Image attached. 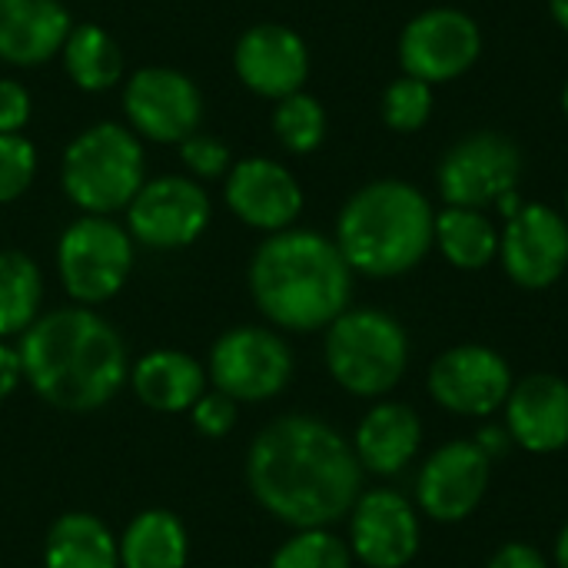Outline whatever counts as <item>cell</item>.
<instances>
[{"label":"cell","instance_id":"obj_1","mask_svg":"<svg viewBox=\"0 0 568 568\" xmlns=\"http://www.w3.org/2000/svg\"><path fill=\"white\" fill-rule=\"evenodd\" d=\"M246 483L276 523L290 529H329L363 496V466L353 443L329 423L280 416L250 443Z\"/></svg>","mask_w":568,"mask_h":568},{"label":"cell","instance_id":"obj_2","mask_svg":"<svg viewBox=\"0 0 568 568\" xmlns=\"http://www.w3.org/2000/svg\"><path fill=\"white\" fill-rule=\"evenodd\" d=\"M17 353L30 389L60 413H97L130 383L120 333L90 306L37 316Z\"/></svg>","mask_w":568,"mask_h":568},{"label":"cell","instance_id":"obj_3","mask_svg":"<svg viewBox=\"0 0 568 568\" xmlns=\"http://www.w3.org/2000/svg\"><path fill=\"white\" fill-rule=\"evenodd\" d=\"M353 270L339 246L316 230L266 236L250 260V293L276 329L316 333L349 310Z\"/></svg>","mask_w":568,"mask_h":568},{"label":"cell","instance_id":"obj_4","mask_svg":"<svg viewBox=\"0 0 568 568\" xmlns=\"http://www.w3.org/2000/svg\"><path fill=\"white\" fill-rule=\"evenodd\" d=\"M333 243L359 276H403L436 246V206L406 180H373L343 203Z\"/></svg>","mask_w":568,"mask_h":568},{"label":"cell","instance_id":"obj_5","mask_svg":"<svg viewBox=\"0 0 568 568\" xmlns=\"http://www.w3.org/2000/svg\"><path fill=\"white\" fill-rule=\"evenodd\" d=\"M60 183L67 200L87 216L126 210L146 183L140 136L120 123H97L77 133L63 150Z\"/></svg>","mask_w":568,"mask_h":568},{"label":"cell","instance_id":"obj_6","mask_svg":"<svg viewBox=\"0 0 568 568\" xmlns=\"http://www.w3.org/2000/svg\"><path fill=\"white\" fill-rule=\"evenodd\" d=\"M326 369L353 396L379 399L406 373L409 336L383 310H346L326 326Z\"/></svg>","mask_w":568,"mask_h":568},{"label":"cell","instance_id":"obj_7","mask_svg":"<svg viewBox=\"0 0 568 568\" xmlns=\"http://www.w3.org/2000/svg\"><path fill=\"white\" fill-rule=\"evenodd\" d=\"M57 273L77 306L113 300L133 273V236L110 216L73 220L57 243Z\"/></svg>","mask_w":568,"mask_h":568},{"label":"cell","instance_id":"obj_8","mask_svg":"<svg viewBox=\"0 0 568 568\" xmlns=\"http://www.w3.org/2000/svg\"><path fill=\"white\" fill-rule=\"evenodd\" d=\"M206 379L236 403H266L290 386L293 353L276 329L233 326L210 346Z\"/></svg>","mask_w":568,"mask_h":568},{"label":"cell","instance_id":"obj_9","mask_svg":"<svg viewBox=\"0 0 568 568\" xmlns=\"http://www.w3.org/2000/svg\"><path fill=\"white\" fill-rule=\"evenodd\" d=\"M523 153L519 146L496 130H476L453 143L436 166V186L446 206L486 210L496 206L506 193L519 190Z\"/></svg>","mask_w":568,"mask_h":568},{"label":"cell","instance_id":"obj_10","mask_svg":"<svg viewBox=\"0 0 568 568\" xmlns=\"http://www.w3.org/2000/svg\"><path fill=\"white\" fill-rule=\"evenodd\" d=\"M483 53L479 23L459 7H429L399 33V67L433 87L466 77Z\"/></svg>","mask_w":568,"mask_h":568},{"label":"cell","instance_id":"obj_11","mask_svg":"<svg viewBox=\"0 0 568 568\" xmlns=\"http://www.w3.org/2000/svg\"><path fill=\"white\" fill-rule=\"evenodd\" d=\"M213 206L206 190L190 176H156L140 186L126 206V233L150 250L193 246L210 226Z\"/></svg>","mask_w":568,"mask_h":568},{"label":"cell","instance_id":"obj_12","mask_svg":"<svg viewBox=\"0 0 568 568\" xmlns=\"http://www.w3.org/2000/svg\"><path fill=\"white\" fill-rule=\"evenodd\" d=\"M123 113L136 136L180 146L203 123V93L173 67H140L123 87Z\"/></svg>","mask_w":568,"mask_h":568},{"label":"cell","instance_id":"obj_13","mask_svg":"<svg viewBox=\"0 0 568 568\" xmlns=\"http://www.w3.org/2000/svg\"><path fill=\"white\" fill-rule=\"evenodd\" d=\"M429 396L453 416H493L513 393L509 363L479 343H463L439 353L429 366Z\"/></svg>","mask_w":568,"mask_h":568},{"label":"cell","instance_id":"obj_14","mask_svg":"<svg viewBox=\"0 0 568 568\" xmlns=\"http://www.w3.org/2000/svg\"><path fill=\"white\" fill-rule=\"evenodd\" d=\"M499 260L506 276L523 290H549L568 270L566 213L546 203H523L499 230Z\"/></svg>","mask_w":568,"mask_h":568},{"label":"cell","instance_id":"obj_15","mask_svg":"<svg viewBox=\"0 0 568 568\" xmlns=\"http://www.w3.org/2000/svg\"><path fill=\"white\" fill-rule=\"evenodd\" d=\"M489 479L493 459L476 446V439L446 443L423 463L416 476V506L436 523H463L483 506Z\"/></svg>","mask_w":568,"mask_h":568},{"label":"cell","instance_id":"obj_16","mask_svg":"<svg viewBox=\"0 0 568 568\" xmlns=\"http://www.w3.org/2000/svg\"><path fill=\"white\" fill-rule=\"evenodd\" d=\"M419 536V509L396 489H369L349 513V552L366 568H406Z\"/></svg>","mask_w":568,"mask_h":568},{"label":"cell","instance_id":"obj_17","mask_svg":"<svg viewBox=\"0 0 568 568\" xmlns=\"http://www.w3.org/2000/svg\"><path fill=\"white\" fill-rule=\"evenodd\" d=\"M223 200L230 213L266 236L290 230L303 213V186L283 163L270 156H246L230 166Z\"/></svg>","mask_w":568,"mask_h":568},{"label":"cell","instance_id":"obj_18","mask_svg":"<svg viewBox=\"0 0 568 568\" xmlns=\"http://www.w3.org/2000/svg\"><path fill=\"white\" fill-rule=\"evenodd\" d=\"M233 70L256 97L283 100L303 90L310 77V50L286 23H253L233 47Z\"/></svg>","mask_w":568,"mask_h":568},{"label":"cell","instance_id":"obj_19","mask_svg":"<svg viewBox=\"0 0 568 568\" xmlns=\"http://www.w3.org/2000/svg\"><path fill=\"white\" fill-rule=\"evenodd\" d=\"M503 409L513 446L536 456H549L568 446V383L562 376L532 373L513 383Z\"/></svg>","mask_w":568,"mask_h":568},{"label":"cell","instance_id":"obj_20","mask_svg":"<svg viewBox=\"0 0 568 568\" xmlns=\"http://www.w3.org/2000/svg\"><path fill=\"white\" fill-rule=\"evenodd\" d=\"M73 20L60 0H0V60L37 67L57 57Z\"/></svg>","mask_w":568,"mask_h":568},{"label":"cell","instance_id":"obj_21","mask_svg":"<svg viewBox=\"0 0 568 568\" xmlns=\"http://www.w3.org/2000/svg\"><path fill=\"white\" fill-rule=\"evenodd\" d=\"M206 366H200L183 349H150L130 369V386L136 399L163 416L190 413L206 393Z\"/></svg>","mask_w":568,"mask_h":568},{"label":"cell","instance_id":"obj_22","mask_svg":"<svg viewBox=\"0 0 568 568\" xmlns=\"http://www.w3.org/2000/svg\"><path fill=\"white\" fill-rule=\"evenodd\" d=\"M419 443H423V423L409 406L376 403L356 426L353 453L363 469L376 476H396L416 459Z\"/></svg>","mask_w":568,"mask_h":568},{"label":"cell","instance_id":"obj_23","mask_svg":"<svg viewBox=\"0 0 568 568\" xmlns=\"http://www.w3.org/2000/svg\"><path fill=\"white\" fill-rule=\"evenodd\" d=\"M43 568H120L116 536L93 513H63L47 532Z\"/></svg>","mask_w":568,"mask_h":568},{"label":"cell","instance_id":"obj_24","mask_svg":"<svg viewBox=\"0 0 568 568\" xmlns=\"http://www.w3.org/2000/svg\"><path fill=\"white\" fill-rule=\"evenodd\" d=\"M120 568H186L190 536L170 509H143L116 539Z\"/></svg>","mask_w":568,"mask_h":568},{"label":"cell","instance_id":"obj_25","mask_svg":"<svg viewBox=\"0 0 568 568\" xmlns=\"http://www.w3.org/2000/svg\"><path fill=\"white\" fill-rule=\"evenodd\" d=\"M436 246L456 270H486L499 256V226L486 210L446 206L436 213Z\"/></svg>","mask_w":568,"mask_h":568},{"label":"cell","instance_id":"obj_26","mask_svg":"<svg viewBox=\"0 0 568 568\" xmlns=\"http://www.w3.org/2000/svg\"><path fill=\"white\" fill-rule=\"evenodd\" d=\"M60 57L67 77L87 93L110 90L123 77V53L116 40L97 23H73Z\"/></svg>","mask_w":568,"mask_h":568},{"label":"cell","instance_id":"obj_27","mask_svg":"<svg viewBox=\"0 0 568 568\" xmlns=\"http://www.w3.org/2000/svg\"><path fill=\"white\" fill-rule=\"evenodd\" d=\"M43 303L40 266L20 250H0V339L27 333Z\"/></svg>","mask_w":568,"mask_h":568},{"label":"cell","instance_id":"obj_28","mask_svg":"<svg viewBox=\"0 0 568 568\" xmlns=\"http://www.w3.org/2000/svg\"><path fill=\"white\" fill-rule=\"evenodd\" d=\"M273 133L276 140L283 143V150L290 153H313L323 146L326 140V110L316 97L310 93H293V97H283L276 100V110H273Z\"/></svg>","mask_w":568,"mask_h":568},{"label":"cell","instance_id":"obj_29","mask_svg":"<svg viewBox=\"0 0 568 568\" xmlns=\"http://www.w3.org/2000/svg\"><path fill=\"white\" fill-rule=\"evenodd\" d=\"M349 542L333 529H296L270 559V568H353Z\"/></svg>","mask_w":568,"mask_h":568},{"label":"cell","instance_id":"obj_30","mask_svg":"<svg viewBox=\"0 0 568 568\" xmlns=\"http://www.w3.org/2000/svg\"><path fill=\"white\" fill-rule=\"evenodd\" d=\"M436 87L416 77H396L383 93V120L396 133H419L433 120Z\"/></svg>","mask_w":568,"mask_h":568},{"label":"cell","instance_id":"obj_31","mask_svg":"<svg viewBox=\"0 0 568 568\" xmlns=\"http://www.w3.org/2000/svg\"><path fill=\"white\" fill-rule=\"evenodd\" d=\"M37 176V150L23 133H0V206L20 200Z\"/></svg>","mask_w":568,"mask_h":568},{"label":"cell","instance_id":"obj_32","mask_svg":"<svg viewBox=\"0 0 568 568\" xmlns=\"http://www.w3.org/2000/svg\"><path fill=\"white\" fill-rule=\"evenodd\" d=\"M180 160L200 180H216V176L230 173V166H233L230 163V146L223 140L210 136V133H200V130L180 143Z\"/></svg>","mask_w":568,"mask_h":568},{"label":"cell","instance_id":"obj_33","mask_svg":"<svg viewBox=\"0 0 568 568\" xmlns=\"http://www.w3.org/2000/svg\"><path fill=\"white\" fill-rule=\"evenodd\" d=\"M190 419H193V426H196L200 436H206V439H223V436L233 433V426H236V419H240V403L230 399V396L220 393V389H206V393L193 403Z\"/></svg>","mask_w":568,"mask_h":568},{"label":"cell","instance_id":"obj_34","mask_svg":"<svg viewBox=\"0 0 568 568\" xmlns=\"http://www.w3.org/2000/svg\"><path fill=\"white\" fill-rule=\"evenodd\" d=\"M30 120V90L20 80H0V133H20Z\"/></svg>","mask_w":568,"mask_h":568},{"label":"cell","instance_id":"obj_35","mask_svg":"<svg viewBox=\"0 0 568 568\" xmlns=\"http://www.w3.org/2000/svg\"><path fill=\"white\" fill-rule=\"evenodd\" d=\"M486 568H549L546 556L529 542H506Z\"/></svg>","mask_w":568,"mask_h":568},{"label":"cell","instance_id":"obj_36","mask_svg":"<svg viewBox=\"0 0 568 568\" xmlns=\"http://www.w3.org/2000/svg\"><path fill=\"white\" fill-rule=\"evenodd\" d=\"M20 383H23V363H20L17 346L0 343V403H3Z\"/></svg>","mask_w":568,"mask_h":568},{"label":"cell","instance_id":"obj_37","mask_svg":"<svg viewBox=\"0 0 568 568\" xmlns=\"http://www.w3.org/2000/svg\"><path fill=\"white\" fill-rule=\"evenodd\" d=\"M476 446L496 463L499 456H506L509 453V446H513V436L503 429V426H486L483 433H479V439H476Z\"/></svg>","mask_w":568,"mask_h":568},{"label":"cell","instance_id":"obj_38","mask_svg":"<svg viewBox=\"0 0 568 568\" xmlns=\"http://www.w3.org/2000/svg\"><path fill=\"white\" fill-rule=\"evenodd\" d=\"M549 13H552V20L568 33V0H549Z\"/></svg>","mask_w":568,"mask_h":568},{"label":"cell","instance_id":"obj_39","mask_svg":"<svg viewBox=\"0 0 568 568\" xmlns=\"http://www.w3.org/2000/svg\"><path fill=\"white\" fill-rule=\"evenodd\" d=\"M556 568H568V526L556 539Z\"/></svg>","mask_w":568,"mask_h":568},{"label":"cell","instance_id":"obj_40","mask_svg":"<svg viewBox=\"0 0 568 568\" xmlns=\"http://www.w3.org/2000/svg\"><path fill=\"white\" fill-rule=\"evenodd\" d=\"M562 113L568 116V80H566V87H562Z\"/></svg>","mask_w":568,"mask_h":568},{"label":"cell","instance_id":"obj_41","mask_svg":"<svg viewBox=\"0 0 568 568\" xmlns=\"http://www.w3.org/2000/svg\"><path fill=\"white\" fill-rule=\"evenodd\" d=\"M566 220H568V190H566Z\"/></svg>","mask_w":568,"mask_h":568}]
</instances>
